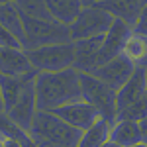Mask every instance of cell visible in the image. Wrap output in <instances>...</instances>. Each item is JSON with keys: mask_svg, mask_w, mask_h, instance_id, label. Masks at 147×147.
Returning <instances> with one entry per match:
<instances>
[{"mask_svg": "<svg viewBox=\"0 0 147 147\" xmlns=\"http://www.w3.org/2000/svg\"><path fill=\"white\" fill-rule=\"evenodd\" d=\"M35 84V104L41 112H53L67 104L84 100L80 88L79 71L65 69L59 73H37Z\"/></svg>", "mask_w": 147, "mask_h": 147, "instance_id": "6da1fadb", "label": "cell"}, {"mask_svg": "<svg viewBox=\"0 0 147 147\" xmlns=\"http://www.w3.org/2000/svg\"><path fill=\"white\" fill-rule=\"evenodd\" d=\"M22 22H24V51L73 41L71 28L55 22V20H37V18H30V16L22 14Z\"/></svg>", "mask_w": 147, "mask_h": 147, "instance_id": "7a4b0ae2", "label": "cell"}, {"mask_svg": "<svg viewBox=\"0 0 147 147\" xmlns=\"http://www.w3.org/2000/svg\"><path fill=\"white\" fill-rule=\"evenodd\" d=\"M30 134L35 137H41V139H45L49 143H55V145L77 147L82 131L75 129L67 122H63L53 112H41V110H37Z\"/></svg>", "mask_w": 147, "mask_h": 147, "instance_id": "3957f363", "label": "cell"}, {"mask_svg": "<svg viewBox=\"0 0 147 147\" xmlns=\"http://www.w3.org/2000/svg\"><path fill=\"white\" fill-rule=\"evenodd\" d=\"M80 79V88H82V98L88 102L96 112L100 114V118L108 124L116 122V90L110 88L106 82L96 79L90 73H79Z\"/></svg>", "mask_w": 147, "mask_h": 147, "instance_id": "277c9868", "label": "cell"}, {"mask_svg": "<svg viewBox=\"0 0 147 147\" xmlns=\"http://www.w3.org/2000/svg\"><path fill=\"white\" fill-rule=\"evenodd\" d=\"M30 63L39 73H59L75 67V43H55L26 51Z\"/></svg>", "mask_w": 147, "mask_h": 147, "instance_id": "5b68a950", "label": "cell"}, {"mask_svg": "<svg viewBox=\"0 0 147 147\" xmlns=\"http://www.w3.org/2000/svg\"><path fill=\"white\" fill-rule=\"evenodd\" d=\"M114 18L106 10L98 8L96 4L84 6L75 24L71 26V37L73 41L79 39H88V37H96V35H106L108 30L112 28Z\"/></svg>", "mask_w": 147, "mask_h": 147, "instance_id": "8992f818", "label": "cell"}, {"mask_svg": "<svg viewBox=\"0 0 147 147\" xmlns=\"http://www.w3.org/2000/svg\"><path fill=\"white\" fill-rule=\"evenodd\" d=\"M134 71H136V65L122 53V55H118L112 61H108V63H104L100 67L92 69L90 75H94L96 79H100L102 82H106L110 88H114V90L118 92L129 80V77L134 75Z\"/></svg>", "mask_w": 147, "mask_h": 147, "instance_id": "52a82bcc", "label": "cell"}, {"mask_svg": "<svg viewBox=\"0 0 147 147\" xmlns=\"http://www.w3.org/2000/svg\"><path fill=\"white\" fill-rule=\"evenodd\" d=\"M35 71L30 63L28 53L22 47H0V75L4 77H35Z\"/></svg>", "mask_w": 147, "mask_h": 147, "instance_id": "ba28073f", "label": "cell"}, {"mask_svg": "<svg viewBox=\"0 0 147 147\" xmlns=\"http://www.w3.org/2000/svg\"><path fill=\"white\" fill-rule=\"evenodd\" d=\"M34 80L26 82V86H24V90H22V96L18 98V102L14 104V108H12L10 112H6V116H8L16 125H20L24 131H30V129H32L34 120H35V114H37Z\"/></svg>", "mask_w": 147, "mask_h": 147, "instance_id": "9c48e42d", "label": "cell"}, {"mask_svg": "<svg viewBox=\"0 0 147 147\" xmlns=\"http://www.w3.org/2000/svg\"><path fill=\"white\" fill-rule=\"evenodd\" d=\"M53 114H55L57 118H61L63 122H67L69 125H73L75 129H79V131L88 129L98 120H102L100 114L84 100L75 102V104H67L63 108H57V110H53Z\"/></svg>", "mask_w": 147, "mask_h": 147, "instance_id": "30bf717a", "label": "cell"}, {"mask_svg": "<svg viewBox=\"0 0 147 147\" xmlns=\"http://www.w3.org/2000/svg\"><path fill=\"white\" fill-rule=\"evenodd\" d=\"M129 35H131V28H129L127 24L120 22V20H114L112 28L108 30V34L104 35V43H102L98 55H96V67H100L104 63L116 59L118 55H122L124 43H125V39H127Z\"/></svg>", "mask_w": 147, "mask_h": 147, "instance_id": "8fae6325", "label": "cell"}, {"mask_svg": "<svg viewBox=\"0 0 147 147\" xmlns=\"http://www.w3.org/2000/svg\"><path fill=\"white\" fill-rule=\"evenodd\" d=\"M145 94H147V71L141 67H136V71L129 77V80L116 92V110L122 112L125 108H129L131 104L141 100Z\"/></svg>", "mask_w": 147, "mask_h": 147, "instance_id": "7c38bea8", "label": "cell"}, {"mask_svg": "<svg viewBox=\"0 0 147 147\" xmlns=\"http://www.w3.org/2000/svg\"><path fill=\"white\" fill-rule=\"evenodd\" d=\"M94 4L106 10L114 20H120L127 24L129 28H134L143 8L147 6V0H106V2H94Z\"/></svg>", "mask_w": 147, "mask_h": 147, "instance_id": "4fadbf2b", "label": "cell"}, {"mask_svg": "<svg viewBox=\"0 0 147 147\" xmlns=\"http://www.w3.org/2000/svg\"><path fill=\"white\" fill-rule=\"evenodd\" d=\"M47 8L55 22L71 28L82 12L84 4H82V0H47Z\"/></svg>", "mask_w": 147, "mask_h": 147, "instance_id": "5bb4252c", "label": "cell"}, {"mask_svg": "<svg viewBox=\"0 0 147 147\" xmlns=\"http://www.w3.org/2000/svg\"><path fill=\"white\" fill-rule=\"evenodd\" d=\"M35 77H4V75H0V94H2V102H4V114L14 108V104L22 96L26 82L34 80Z\"/></svg>", "mask_w": 147, "mask_h": 147, "instance_id": "9a60e30c", "label": "cell"}, {"mask_svg": "<svg viewBox=\"0 0 147 147\" xmlns=\"http://www.w3.org/2000/svg\"><path fill=\"white\" fill-rule=\"evenodd\" d=\"M110 141H116L122 147H129L134 143L143 141L141 139V129H139V122H131V120H116L110 127Z\"/></svg>", "mask_w": 147, "mask_h": 147, "instance_id": "2e32d148", "label": "cell"}, {"mask_svg": "<svg viewBox=\"0 0 147 147\" xmlns=\"http://www.w3.org/2000/svg\"><path fill=\"white\" fill-rule=\"evenodd\" d=\"M0 26L6 28L24 47V22L22 12L16 8V4H0Z\"/></svg>", "mask_w": 147, "mask_h": 147, "instance_id": "e0dca14e", "label": "cell"}, {"mask_svg": "<svg viewBox=\"0 0 147 147\" xmlns=\"http://www.w3.org/2000/svg\"><path fill=\"white\" fill-rule=\"evenodd\" d=\"M136 67H141L147 71V37L137 35L131 32V35L125 39L124 51H122Z\"/></svg>", "mask_w": 147, "mask_h": 147, "instance_id": "ac0fdd59", "label": "cell"}, {"mask_svg": "<svg viewBox=\"0 0 147 147\" xmlns=\"http://www.w3.org/2000/svg\"><path fill=\"white\" fill-rule=\"evenodd\" d=\"M110 127H112V124H108L104 120H98L92 127L84 129L80 134L77 147H102L110 139Z\"/></svg>", "mask_w": 147, "mask_h": 147, "instance_id": "d6986e66", "label": "cell"}, {"mask_svg": "<svg viewBox=\"0 0 147 147\" xmlns=\"http://www.w3.org/2000/svg\"><path fill=\"white\" fill-rule=\"evenodd\" d=\"M14 4L24 16L37 20H53L47 8V0H14Z\"/></svg>", "mask_w": 147, "mask_h": 147, "instance_id": "ffe728a7", "label": "cell"}, {"mask_svg": "<svg viewBox=\"0 0 147 147\" xmlns=\"http://www.w3.org/2000/svg\"><path fill=\"white\" fill-rule=\"evenodd\" d=\"M143 118H147V94L136 104H131L129 108L118 112L116 116V120H131V122H141Z\"/></svg>", "mask_w": 147, "mask_h": 147, "instance_id": "44dd1931", "label": "cell"}, {"mask_svg": "<svg viewBox=\"0 0 147 147\" xmlns=\"http://www.w3.org/2000/svg\"><path fill=\"white\" fill-rule=\"evenodd\" d=\"M0 47H22V43L14 37V35L6 30V28H2L0 26ZM24 49V47H22Z\"/></svg>", "mask_w": 147, "mask_h": 147, "instance_id": "7402d4cb", "label": "cell"}, {"mask_svg": "<svg viewBox=\"0 0 147 147\" xmlns=\"http://www.w3.org/2000/svg\"><path fill=\"white\" fill-rule=\"evenodd\" d=\"M131 32L137 34V35H145V37H147V6L143 8L141 16L137 18V22H136V26L131 28Z\"/></svg>", "mask_w": 147, "mask_h": 147, "instance_id": "603a6c76", "label": "cell"}, {"mask_svg": "<svg viewBox=\"0 0 147 147\" xmlns=\"http://www.w3.org/2000/svg\"><path fill=\"white\" fill-rule=\"evenodd\" d=\"M4 147H22V143L16 137H6L4 136Z\"/></svg>", "mask_w": 147, "mask_h": 147, "instance_id": "cb8c5ba5", "label": "cell"}, {"mask_svg": "<svg viewBox=\"0 0 147 147\" xmlns=\"http://www.w3.org/2000/svg\"><path fill=\"white\" fill-rule=\"evenodd\" d=\"M102 147H122V145H120V143H116V141H110V139H108Z\"/></svg>", "mask_w": 147, "mask_h": 147, "instance_id": "d4e9b609", "label": "cell"}, {"mask_svg": "<svg viewBox=\"0 0 147 147\" xmlns=\"http://www.w3.org/2000/svg\"><path fill=\"white\" fill-rule=\"evenodd\" d=\"M129 147H147L145 141H139V143H134V145H129Z\"/></svg>", "mask_w": 147, "mask_h": 147, "instance_id": "484cf974", "label": "cell"}, {"mask_svg": "<svg viewBox=\"0 0 147 147\" xmlns=\"http://www.w3.org/2000/svg\"><path fill=\"white\" fill-rule=\"evenodd\" d=\"M0 114H4V102H2V94H0Z\"/></svg>", "mask_w": 147, "mask_h": 147, "instance_id": "4316f807", "label": "cell"}, {"mask_svg": "<svg viewBox=\"0 0 147 147\" xmlns=\"http://www.w3.org/2000/svg\"><path fill=\"white\" fill-rule=\"evenodd\" d=\"M82 4L84 6H90V4H94V0H82Z\"/></svg>", "mask_w": 147, "mask_h": 147, "instance_id": "83f0119b", "label": "cell"}, {"mask_svg": "<svg viewBox=\"0 0 147 147\" xmlns=\"http://www.w3.org/2000/svg\"><path fill=\"white\" fill-rule=\"evenodd\" d=\"M14 0H0V4H12Z\"/></svg>", "mask_w": 147, "mask_h": 147, "instance_id": "f1b7e54d", "label": "cell"}, {"mask_svg": "<svg viewBox=\"0 0 147 147\" xmlns=\"http://www.w3.org/2000/svg\"><path fill=\"white\" fill-rule=\"evenodd\" d=\"M0 147H4V136L0 134Z\"/></svg>", "mask_w": 147, "mask_h": 147, "instance_id": "f546056e", "label": "cell"}, {"mask_svg": "<svg viewBox=\"0 0 147 147\" xmlns=\"http://www.w3.org/2000/svg\"><path fill=\"white\" fill-rule=\"evenodd\" d=\"M94 2H106V0H94Z\"/></svg>", "mask_w": 147, "mask_h": 147, "instance_id": "4dcf8cb0", "label": "cell"}]
</instances>
